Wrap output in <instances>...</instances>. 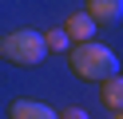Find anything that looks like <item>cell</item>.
Masks as SVG:
<instances>
[{"instance_id":"cell-4","label":"cell","mask_w":123,"mask_h":119,"mask_svg":"<svg viewBox=\"0 0 123 119\" xmlns=\"http://www.w3.org/2000/svg\"><path fill=\"white\" fill-rule=\"evenodd\" d=\"M8 119H56V107L36 103V99H16L8 107Z\"/></svg>"},{"instance_id":"cell-7","label":"cell","mask_w":123,"mask_h":119,"mask_svg":"<svg viewBox=\"0 0 123 119\" xmlns=\"http://www.w3.org/2000/svg\"><path fill=\"white\" fill-rule=\"evenodd\" d=\"M44 36V48H48V52H68V44H72V40L64 36V28H52V32H40Z\"/></svg>"},{"instance_id":"cell-1","label":"cell","mask_w":123,"mask_h":119,"mask_svg":"<svg viewBox=\"0 0 123 119\" xmlns=\"http://www.w3.org/2000/svg\"><path fill=\"white\" fill-rule=\"evenodd\" d=\"M68 63H72V71L80 79H87V83H103L107 75H115L119 71V60H115L111 48L95 44V40H83V44L72 48V56H68Z\"/></svg>"},{"instance_id":"cell-5","label":"cell","mask_w":123,"mask_h":119,"mask_svg":"<svg viewBox=\"0 0 123 119\" xmlns=\"http://www.w3.org/2000/svg\"><path fill=\"white\" fill-rule=\"evenodd\" d=\"M123 12V0H87V16L95 24H115Z\"/></svg>"},{"instance_id":"cell-3","label":"cell","mask_w":123,"mask_h":119,"mask_svg":"<svg viewBox=\"0 0 123 119\" xmlns=\"http://www.w3.org/2000/svg\"><path fill=\"white\" fill-rule=\"evenodd\" d=\"M99 32V24L91 20L87 12H75V16H68V24H64V36L72 40V44H83V40H91Z\"/></svg>"},{"instance_id":"cell-9","label":"cell","mask_w":123,"mask_h":119,"mask_svg":"<svg viewBox=\"0 0 123 119\" xmlns=\"http://www.w3.org/2000/svg\"><path fill=\"white\" fill-rule=\"evenodd\" d=\"M111 119H123V115H119V111H111Z\"/></svg>"},{"instance_id":"cell-8","label":"cell","mask_w":123,"mask_h":119,"mask_svg":"<svg viewBox=\"0 0 123 119\" xmlns=\"http://www.w3.org/2000/svg\"><path fill=\"white\" fill-rule=\"evenodd\" d=\"M56 119H91L83 107H64V111H56Z\"/></svg>"},{"instance_id":"cell-6","label":"cell","mask_w":123,"mask_h":119,"mask_svg":"<svg viewBox=\"0 0 123 119\" xmlns=\"http://www.w3.org/2000/svg\"><path fill=\"white\" fill-rule=\"evenodd\" d=\"M103 103H107L111 111H119V107H123V83H119V71L103 79Z\"/></svg>"},{"instance_id":"cell-2","label":"cell","mask_w":123,"mask_h":119,"mask_svg":"<svg viewBox=\"0 0 123 119\" xmlns=\"http://www.w3.org/2000/svg\"><path fill=\"white\" fill-rule=\"evenodd\" d=\"M44 56H48L44 36L32 32V28H16L8 36H0V60L12 63V68H36Z\"/></svg>"}]
</instances>
